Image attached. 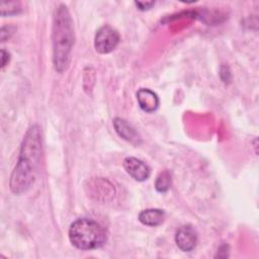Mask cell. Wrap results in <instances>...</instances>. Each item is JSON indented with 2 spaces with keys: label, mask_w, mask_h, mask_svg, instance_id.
<instances>
[{
  "label": "cell",
  "mask_w": 259,
  "mask_h": 259,
  "mask_svg": "<svg viewBox=\"0 0 259 259\" xmlns=\"http://www.w3.org/2000/svg\"><path fill=\"white\" fill-rule=\"evenodd\" d=\"M73 45V22L67 7L62 4L56 10L53 24V62L59 73L68 68Z\"/></svg>",
  "instance_id": "obj_2"
},
{
  "label": "cell",
  "mask_w": 259,
  "mask_h": 259,
  "mask_svg": "<svg viewBox=\"0 0 259 259\" xmlns=\"http://www.w3.org/2000/svg\"><path fill=\"white\" fill-rule=\"evenodd\" d=\"M41 155V135L39 127L30 126L21 143L18 161L11 173L9 186L14 194L26 192L34 183Z\"/></svg>",
  "instance_id": "obj_1"
},
{
  "label": "cell",
  "mask_w": 259,
  "mask_h": 259,
  "mask_svg": "<svg viewBox=\"0 0 259 259\" xmlns=\"http://www.w3.org/2000/svg\"><path fill=\"white\" fill-rule=\"evenodd\" d=\"M175 243L183 252L192 251L197 243V234L195 230L189 225L180 227L175 235Z\"/></svg>",
  "instance_id": "obj_6"
},
{
  "label": "cell",
  "mask_w": 259,
  "mask_h": 259,
  "mask_svg": "<svg viewBox=\"0 0 259 259\" xmlns=\"http://www.w3.org/2000/svg\"><path fill=\"white\" fill-rule=\"evenodd\" d=\"M69 239L77 249L89 251L100 248L105 243L106 233L97 222L90 219H79L71 224Z\"/></svg>",
  "instance_id": "obj_3"
},
{
  "label": "cell",
  "mask_w": 259,
  "mask_h": 259,
  "mask_svg": "<svg viewBox=\"0 0 259 259\" xmlns=\"http://www.w3.org/2000/svg\"><path fill=\"white\" fill-rule=\"evenodd\" d=\"M137 99L141 108L147 112H152L157 109L159 104L158 96L147 88H142L137 93Z\"/></svg>",
  "instance_id": "obj_7"
},
{
  "label": "cell",
  "mask_w": 259,
  "mask_h": 259,
  "mask_svg": "<svg viewBox=\"0 0 259 259\" xmlns=\"http://www.w3.org/2000/svg\"><path fill=\"white\" fill-rule=\"evenodd\" d=\"M118 42L119 34L110 25H103L96 31L94 48L97 53L108 54L117 47Z\"/></svg>",
  "instance_id": "obj_4"
},
{
  "label": "cell",
  "mask_w": 259,
  "mask_h": 259,
  "mask_svg": "<svg viewBox=\"0 0 259 259\" xmlns=\"http://www.w3.org/2000/svg\"><path fill=\"white\" fill-rule=\"evenodd\" d=\"M1 15L7 16L12 14H17L20 11V3L16 1H2L1 4Z\"/></svg>",
  "instance_id": "obj_11"
},
{
  "label": "cell",
  "mask_w": 259,
  "mask_h": 259,
  "mask_svg": "<svg viewBox=\"0 0 259 259\" xmlns=\"http://www.w3.org/2000/svg\"><path fill=\"white\" fill-rule=\"evenodd\" d=\"M135 4H136L137 7H139V9H141V10H148V9H150V8L155 4V2H153V1H149V2L136 1Z\"/></svg>",
  "instance_id": "obj_12"
},
{
  "label": "cell",
  "mask_w": 259,
  "mask_h": 259,
  "mask_svg": "<svg viewBox=\"0 0 259 259\" xmlns=\"http://www.w3.org/2000/svg\"><path fill=\"white\" fill-rule=\"evenodd\" d=\"M171 185V176L168 171L161 172L155 182V187L159 192H166Z\"/></svg>",
  "instance_id": "obj_10"
},
{
  "label": "cell",
  "mask_w": 259,
  "mask_h": 259,
  "mask_svg": "<svg viewBox=\"0 0 259 259\" xmlns=\"http://www.w3.org/2000/svg\"><path fill=\"white\" fill-rule=\"evenodd\" d=\"M139 221L149 227H157L164 221V211L159 208L144 209L139 213Z\"/></svg>",
  "instance_id": "obj_9"
},
{
  "label": "cell",
  "mask_w": 259,
  "mask_h": 259,
  "mask_svg": "<svg viewBox=\"0 0 259 259\" xmlns=\"http://www.w3.org/2000/svg\"><path fill=\"white\" fill-rule=\"evenodd\" d=\"M123 168L137 181H145L151 174L150 167L144 161L135 157H126L123 160Z\"/></svg>",
  "instance_id": "obj_5"
},
{
  "label": "cell",
  "mask_w": 259,
  "mask_h": 259,
  "mask_svg": "<svg viewBox=\"0 0 259 259\" xmlns=\"http://www.w3.org/2000/svg\"><path fill=\"white\" fill-rule=\"evenodd\" d=\"M1 54H2V68H4L7 65V63L9 62V53L2 49Z\"/></svg>",
  "instance_id": "obj_13"
},
{
  "label": "cell",
  "mask_w": 259,
  "mask_h": 259,
  "mask_svg": "<svg viewBox=\"0 0 259 259\" xmlns=\"http://www.w3.org/2000/svg\"><path fill=\"white\" fill-rule=\"evenodd\" d=\"M113 125H114L116 133L122 139L126 140L127 142H130L132 144H136V145H138L140 143L141 139H140L138 133L126 122V120L116 117L113 120Z\"/></svg>",
  "instance_id": "obj_8"
}]
</instances>
